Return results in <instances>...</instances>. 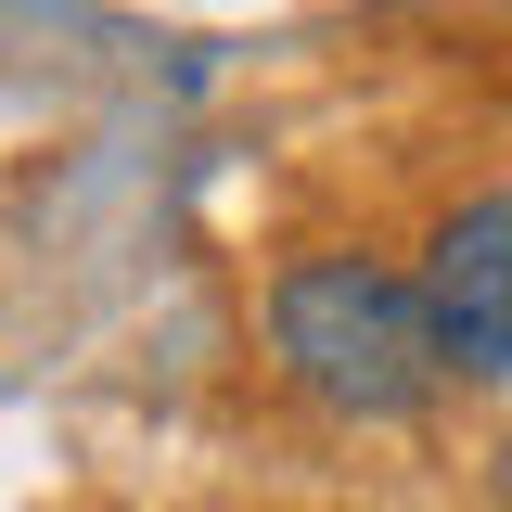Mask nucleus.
<instances>
[{
    "instance_id": "f257e3e1",
    "label": "nucleus",
    "mask_w": 512,
    "mask_h": 512,
    "mask_svg": "<svg viewBox=\"0 0 512 512\" xmlns=\"http://www.w3.org/2000/svg\"><path fill=\"white\" fill-rule=\"evenodd\" d=\"M269 359L295 397H320L333 423H410L448 384L436 320H423V282L372 244H308L269 269Z\"/></svg>"
},
{
    "instance_id": "f03ea898",
    "label": "nucleus",
    "mask_w": 512,
    "mask_h": 512,
    "mask_svg": "<svg viewBox=\"0 0 512 512\" xmlns=\"http://www.w3.org/2000/svg\"><path fill=\"white\" fill-rule=\"evenodd\" d=\"M410 282H423V320H436V359L474 372V384H500L512 372V192L436 205Z\"/></svg>"
}]
</instances>
